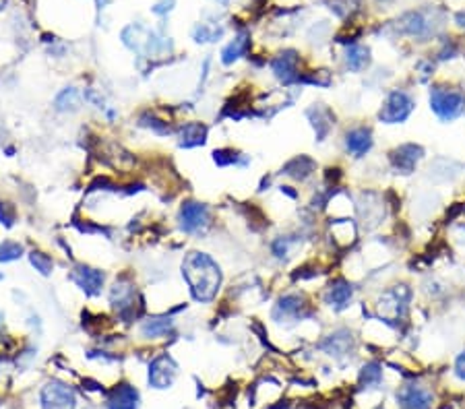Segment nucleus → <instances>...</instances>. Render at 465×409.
<instances>
[{
	"instance_id": "423d86ee",
	"label": "nucleus",
	"mask_w": 465,
	"mask_h": 409,
	"mask_svg": "<svg viewBox=\"0 0 465 409\" xmlns=\"http://www.w3.org/2000/svg\"><path fill=\"white\" fill-rule=\"evenodd\" d=\"M41 406H43V409H72L75 393L66 385L50 383L41 391Z\"/></svg>"
},
{
	"instance_id": "ddd939ff",
	"label": "nucleus",
	"mask_w": 465,
	"mask_h": 409,
	"mask_svg": "<svg viewBox=\"0 0 465 409\" xmlns=\"http://www.w3.org/2000/svg\"><path fill=\"white\" fill-rule=\"evenodd\" d=\"M139 403V393L135 391V387L130 385H120L114 389L110 401H108V408L110 409H137Z\"/></svg>"
},
{
	"instance_id": "9d476101",
	"label": "nucleus",
	"mask_w": 465,
	"mask_h": 409,
	"mask_svg": "<svg viewBox=\"0 0 465 409\" xmlns=\"http://www.w3.org/2000/svg\"><path fill=\"white\" fill-rule=\"evenodd\" d=\"M373 147V132L370 128H364V126H358V128H352L348 134H346V149L356 155V157H362L370 151Z\"/></svg>"
},
{
	"instance_id": "6ab92c4d",
	"label": "nucleus",
	"mask_w": 465,
	"mask_h": 409,
	"mask_svg": "<svg viewBox=\"0 0 465 409\" xmlns=\"http://www.w3.org/2000/svg\"><path fill=\"white\" fill-rule=\"evenodd\" d=\"M302 306H304L302 296H298V294L284 296V298L279 300L277 308H275V317H277V315H284V317L296 315V312H300V310H302Z\"/></svg>"
},
{
	"instance_id": "4468645a",
	"label": "nucleus",
	"mask_w": 465,
	"mask_h": 409,
	"mask_svg": "<svg viewBox=\"0 0 465 409\" xmlns=\"http://www.w3.org/2000/svg\"><path fill=\"white\" fill-rule=\"evenodd\" d=\"M352 296H354V290H352V286H350L348 281H344V279L333 281V283L329 286V292H327V298H329L331 306L337 308V310L348 308Z\"/></svg>"
},
{
	"instance_id": "20e7f679",
	"label": "nucleus",
	"mask_w": 465,
	"mask_h": 409,
	"mask_svg": "<svg viewBox=\"0 0 465 409\" xmlns=\"http://www.w3.org/2000/svg\"><path fill=\"white\" fill-rule=\"evenodd\" d=\"M424 157V149L416 143H406L399 145L395 151H391L389 159L393 170H397L399 174H412L418 166V161Z\"/></svg>"
},
{
	"instance_id": "39448f33",
	"label": "nucleus",
	"mask_w": 465,
	"mask_h": 409,
	"mask_svg": "<svg viewBox=\"0 0 465 409\" xmlns=\"http://www.w3.org/2000/svg\"><path fill=\"white\" fill-rule=\"evenodd\" d=\"M408 302H410V292L406 290V286L389 290L383 298H381V315H385L387 319H402L408 310Z\"/></svg>"
},
{
	"instance_id": "0eeeda50",
	"label": "nucleus",
	"mask_w": 465,
	"mask_h": 409,
	"mask_svg": "<svg viewBox=\"0 0 465 409\" xmlns=\"http://www.w3.org/2000/svg\"><path fill=\"white\" fill-rule=\"evenodd\" d=\"M209 223V209L201 203H184L180 209V226L184 232H199Z\"/></svg>"
},
{
	"instance_id": "7ed1b4c3",
	"label": "nucleus",
	"mask_w": 465,
	"mask_h": 409,
	"mask_svg": "<svg viewBox=\"0 0 465 409\" xmlns=\"http://www.w3.org/2000/svg\"><path fill=\"white\" fill-rule=\"evenodd\" d=\"M414 108H416L414 97L402 89H395L387 95V99L379 112V120L385 124H402L410 118Z\"/></svg>"
},
{
	"instance_id": "6e6552de",
	"label": "nucleus",
	"mask_w": 465,
	"mask_h": 409,
	"mask_svg": "<svg viewBox=\"0 0 465 409\" xmlns=\"http://www.w3.org/2000/svg\"><path fill=\"white\" fill-rule=\"evenodd\" d=\"M176 377V364L170 356H159L149 366V383L155 389H168Z\"/></svg>"
},
{
	"instance_id": "9b49d317",
	"label": "nucleus",
	"mask_w": 465,
	"mask_h": 409,
	"mask_svg": "<svg viewBox=\"0 0 465 409\" xmlns=\"http://www.w3.org/2000/svg\"><path fill=\"white\" fill-rule=\"evenodd\" d=\"M298 56L296 52H284L281 56H277L273 60V72L284 81V83H292L298 81Z\"/></svg>"
},
{
	"instance_id": "b1692460",
	"label": "nucleus",
	"mask_w": 465,
	"mask_h": 409,
	"mask_svg": "<svg viewBox=\"0 0 465 409\" xmlns=\"http://www.w3.org/2000/svg\"><path fill=\"white\" fill-rule=\"evenodd\" d=\"M23 252L21 244H14V242H4L0 244V263H8V261H14L19 259Z\"/></svg>"
},
{
	"instance_id": "f03ea898",
	"label": "nucleus",
	"mask_w": 465,
	"mask_h": 409,
	"mask_svg": "<svg viewBox=\"0 0 465 409\" xmlns=\"http://www.w3.org/2000/svg\"><path fill=\"white\" fill-rule=\"evenodd\" d=\"M431 108L441 120L451 122L465 112L464 91L451 87H435L431 91Z\"/></svg>"
},
{
	"instance_id": "1a4fd4ad",
	"label": "nucleus",
	"mask_w": 465,
	"mask_h": 409,
	"mask_svg": "<svg viewBox=\"0 0 465 409\" xmlns=\"http://www.w3.org/2000/svg\"><path fill=\"white\" fill-rule=\"evenodd\" d=\"M397 401L402 409H431L433 395L418 385H408L397 393Z\"/></svg>"
},
{
	"instance_id": "2eb2a0df",
	"label": "nucleus",
	"mask_w": 465,
	"mask_h": 409,
	"mask_svg": "<svg viewBox=\"0 0 465 409\" xmlns=\"http://www.w3.org/2000/svg\"><path fill=\"white\" fill-rule=\"evenodd\" d=\"M428 21L424 19L422 12H408L406 17H402L399 21V29L404 33H410V35H424L428 31Z\"/></svg>"
},
{
	"instance_id": "aec40b11",
	"label": "nucleus",
	"mask_w": 465,
	"mask_h": 409,
	"mask_svg": "<svg viewBox=\"0 0 465 409\" xmlns=\"http://www.w3.org/2000/svg\"><path fill=\"white\" fill-rule=\"evenodd\" d=\"M246 48H248V37L242 33V35H238V37L224 50V62H226V64L234 62L236 58H240V56L246 52Z\"/></svg>"
},
{
	"instance_id": "4be33fe9",
	"label": "nucleus",
	"mask_w": 465,
	"mask_h": 409,
	"mask_svg": "<svg viewBox=\"0 0 465 409\" xmlns=\"http://www.w3.org/2000/svg\"><path fill=\"white\" fill-rule=\"evenodd\" d=\"M383 377V370H381V364L377 362H370L362 368V375H360V383L370 387V385H377Z\"/></svg>"
},
{
	"instance_id": "a211bd4d",
	"label": "nucleus",
	"mask_w": 465,
	"mask_h": 409,
	"mask_svg": "<svg viewBox=\"0 0 465 409\" xmlns=\"http://www.w3.org/2000/svg\"><path fill=\"white\" fill-rule=\"evenodd\" d=\"M313 170H315V161L308 159V157H296V159H292V161L284 168V172H286L288 176L298 178V180H304Z\"/></svg>"
},
{
	"instance_id": "412c9836",
	"label": "nucleus",
	"mask_w": 465,
	"mask_h": 409,
	"mask_svg": "<svg viewBox=\"0 0 465 409\" xmlns=\"http://www.w3.org/2000/svg\"><path fill=\"white\" fill-rule=\"evenodd\" d=\"M170 329H172L170 319H153V321L143 325V335L145 337H159V335L168 333Z\"/></svg>"
},
{
	"instance_id": "a878e982",
	"label": "nucleus",
	"mask_w": 465,
	"mask_h": 409,
	"mask_svg": "<svg viewBox=\"0 0 465 409\" xmlns=\"http://www.w3.org/2000/svg\"><path fill=\"white\" fill-rule=\"evenodd\" d=\"M455 375H457L462 381H465V352L464 354H459L457 360H455Z\"/></svg>"
},
{
	"instance_id": "f257e3e1",
	"label": "nucleus",
	"mask_w": 465,
	"mask_h": 409,
	"mask_svg": "<svg viewBox=\"0 0 465 409\" xmlns=\"http://www.w3.org/2000/svg\"><path fill=\"white\" fill-rule=\"evenodd\" d=\"M182 273H184V277L190 286L192 296L199 302H209V300L215 298V294L219 290V283H221V271L209 255L190 252L184 259Z\"/></svg>"
},
{
	"instance_id": "f3484780",
	"label": "nucleus",
	"mask_w": 465,
	"mask_h": 409,
	"mask_svg": "<svg viewBox=\"0 0 465 409\" xmlns=\"http://www.w3.org/2000/svg\"><path fill=\"white\" fill-rule=\"evenodd\" d=\"M368 54H370L368 48H364V46H352V48L348 50V56H346L350 70L360 72L362 68H366V66H368V60H370Z\"/></svg>"
},
{
	"instance_id": "5701e85b",
	"label": "nucleus",
	"mask_w": 465,
	"mask_h": 409,
	"mask_svg": "<svg viewBox=\"0 0 465 409\" xmlns=\"http://www.w3.org/2000/svg\"><path fill=\"white\" fill-rule=\"evenodd\" d=\"M77 106V91L72 89V87H68V89H64L58 97H56V110H60V112H64V110H72Z\"/></svg>"
},
{
	"instance_id": "dca6fc26",
	"label": "nucleus",
	"mask_w": 465,
	"mask_h": 409,
	"mask_svg": "<svg viewBox=\"0 0 465 409\" xmlns=\"http://www.w3.org/2000/svg\"><path fill=\"white\" fill-rule=\"evenodd\" d=\"M205 137H207V128L201 124V122H190L182 128L180 132V143L184 147H197V145H203L205 143Z\"/></svg>"
},
{
	"instance_id": "f8f14e48",
	"label": "nucleus",
	"mask_w": 465,
	"mask_h": 409,
	"mask_svg": "<svg viewBox=\"0 0 465 409\" xmlns=\"http://www.w3.org/2000/svg\"><path fill=\"white\" fill-rule=\"evenodd\" d=\"M72 279L79 288H83L87 294H97L101 290L103 283V273L97 269H89V267H79L72 273Z\"/></svg>"
},
{
	"instance_id": "393cba45",
	"label": "nucleus",
	"mask_w": 465,
	"mask_h": 409,
	"mask_svg": "<svg viewBox=\"0 0 465 409\" xmlns=\"http://www.w3.org/2000/svg\"><path fill=\"white\" fill-rule=\"evenodd\" d=\"M31 265L41 273V275H48L52 271V259L41 255V252H31Z\"/></svg>"
}]
</instances>
